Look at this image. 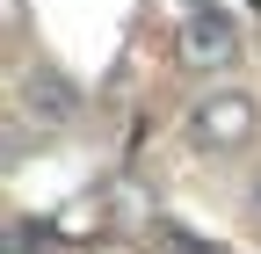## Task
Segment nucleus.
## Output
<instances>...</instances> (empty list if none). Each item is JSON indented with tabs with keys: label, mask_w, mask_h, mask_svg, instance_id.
Wrapping results in <instances>:
<instances>
[{
	"label": "nucleus",
	"mask_w": 261,
	"mask_h": 254,
	"mask_svg": "<svg viewBox=\"0 0 261 254\" xmlns=\"http://www.w3.org/2000/svg\"><path fill=\"white\" fill-rule=\"evenodd\" d=\"M196 138H203L211 153L247 145V138H254V94H240V87L203 94V102H196Z\"/></svg>",
	"instance_id": "obj_1"
},
{
	"label": "nucleus",
	"mask_w": 261,
	"mask_h": 254,
	"mask_svg": "<svg viewBox=\"0 0 261 254\" xmlns=\"http://www.w3.org/2000/svg\"><path fill=\"white\" fill-rule=\"evenodd\" d=\"M232 58H240V22H232V15L203 8V15L181 22V66L211 73V66H232Z\"/></svg>",
	"instance_id": "obj_2"
}]
</instances>
